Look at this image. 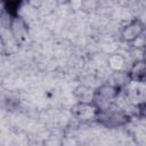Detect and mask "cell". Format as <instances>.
<instances>
[{"instance_id":"cell-7","label":"cell","mask_w":146,"mask_h":146,"mask_svg":"<svg viewBox=\"0 0 146 146\" xmlns=\"http://www.w3.org/2000/svg\"><path fill=\"white\" fill-rule=\"evenodd\" d=\"M8 52V46H7V42L3 38L2 34H0V56L1 55H6Z\"/></svg>"},{"instance_id":"cell-3","label":"cell","mask_w":146,"mask_h":146,"mask_svg":"<svg viewBox=\"0 0 146 146\" xmlns=\"http://www.w3.org/2000/svg\"><path fill=\"white\" fill-rule=\"evenodd\" d=\"M143 33H144V24L138 18L131 19L120 30V35L122 40L127 43H131Z\"/></svg>"},{"instance_id":"cell-4","label":"cell","mask_w":146,"mask_h":146,"mask_svg":"<svg viewBox=\"0 0 146 146\" xmlns=\"http://www.w3.org/2000/svg\"><path fill=\"white\" fill-rule=\"evenodd\" d=\"M106 63H107L111 72H120V71H124L125 64H127V58L120 52H112L108 56Z\"/></svg>"},{"instance_id":"cell-5","label":"cell","mask_w":146,"mask_h":146,"mask_svg":"<svg viewBox=\"0 0 146 146\" xmlns=\"http://www.w3.org/2000/svg\"><path fill=\"white\" fill-rule=\"evenodd\" d=\"M129 78L132 81H139V82H144V78H145V63L144 60H135L129 71H128Z\"/></svg>"},{"instance_id":"cell-6","label":"cell","mask_w":146,"mask_h":146,"mask_svg":"<svg viewBox=\"0 0 146 146\" xmlns=\"http://www.w3.org/2000/svg\"><path fill=\"white\" fill-rule=\"evenodd\" d=\"M94 91L89 86L81 84L75 88L74 90V97L78 99V103H92L94 98Z\"/></svg>"},{"instance_id":"cell-1","label":"cell","mask_w":146,"mask_h":146,"mask_svg":"<svg viewBox=\"0 0 146 146\" xmlns=\"http://www.w3.org/2000/svg\"><path fill=\"white\" fill-rule=\"evenodd\" d=\"M97 108L92 103H76L72 107V117L80 123H89L96 121Z\"/></svg>"},{"instance_id":"cell-2","label":"cell","mask_w":146,"mask_h":146,"mask_svg":"<svg viewBox=\"0 0 146 146\" xmlns=\"http://www.w3.org/2000/svg\"><path fill=\"white\" fill-rule=\"evenodd\" d=\"M8 31L16 43L24 41L29 34V25L26 19L21 15L13 16L8 26Z\"/></svg>"}]
</instances>
